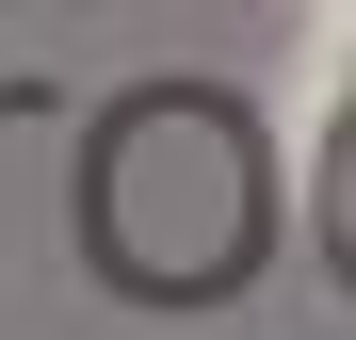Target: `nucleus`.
<instances>
[{"label": "nucleus", "instance_id": "1", "mask_svg": "<svg viewBox=\"0 0 356 340\" xmlns=\"http://www.w3.org/2000/svg\"><path fill=\"white\" fill-rule=\"evenodd\" d=\"M308 17H324V33H340V49H356V0H308Z\"/></svg>", "mask_w": 356, "mask_h": 340}]
</instances>
